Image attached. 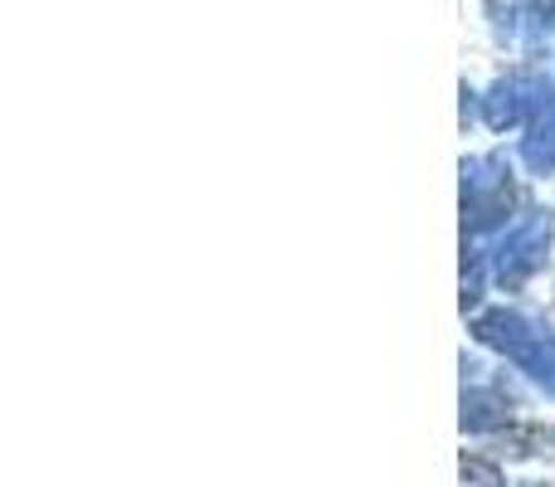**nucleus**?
Masks as SVG:
<instances>
[{"label":"nucleus","instance_id":"f257e3e1","mask_svg":"<svg viewBox=\"0 0 555 487\" xmlns=\"http://www.w3.org/2000/svg\"><path fill=\"white\" fill-rule=\"evenodd\" d=\"M473 336L492 351H502L507 361H517L531 385L555 395V336L541 322H531L517 307H488V312L473 317Z\"/></svg>","mask_w":555,"mask_h":487},{"label":"nucleus","instance_id":"f03ea898","mask_svg":"<svg viewBox=\"0 0 555 487\" xmlns=\"http://www.w3.org/2000/svg\"><path fill=\"white\" fill-rule=\"evenodd\" d=\"M551 234H555L551 210H527V215H521V220L507 230V240L498 244V254H492V278H498V283H507V287L527 283V278L537 273L541 264H546Z\"/></svg>","mask_w":555,"mask_h":487},{"label":"nucleus","instance_id":"7ed1b4c3","mask_svg":"<svg viewBox=\"0 0 555 487\" xmlns=\"http://www.w3.org/2000/svg\"><path fill=\"white\" fill-rule=\"evenodd\" d=\"M463 430L468 434H502L512 430V410L492 390H463Z\"/></svg>","mask_w":555,"mask_h":487},{"label":"nucleus","instance_id":"20e7f679","mask_svg":"<svg viewBox=\"0 0 555 487\" xmlns=\"http://www.w3.org/2000/svg\"><path fill=\"white\" fill-rule=\"evenodd\" d=\"M521 156H527V166L537 176H551L555 171V103L541 107V117L531 123L527 142H521Z\"/></svg>","mask_w":555,"mask_h":487},{"label":"nucleus","instance_id":"39448f33","mask_svg":"<svg viewBox=\"0 0 555 487\" xmlns=\"http://www.w3.org/2000/svg\"><path fill=\"white\" fill-rule=\"evenodd\" d=\"M517 117H521L517 88H507V84H502L498 93L488 98V127H498V132H502V127H512V123H517Z\"/></svg>","mask_w":555,"mask_h":487},{"label":"nucleus","instance_id":"423d86ee","mask_svg":"<svg viewBox=\"0 0 555 487\" xmlns=\"http://www.w3.org/2000/svg\"><path fill=\"white\" fill-rule=\"evenodd\" d=\"M463 483H482V487H502L498 469H488L482 459H463Z\"/></svg>","mask_w":555,"mask_h":487},{"label":"nucleus","instance_id":"0eeeda50","mask_svg":"<svg viewBox=\"0 0 555 487\" xmlns=\"http://www.w3.org/2000/svg\"><path fill=\"white\" fill-rule=\"evenodd\" d=\"M517 487H546V483H517Z\"/></svg>","mask_w":555,"mask_h":487}]
</instances>
